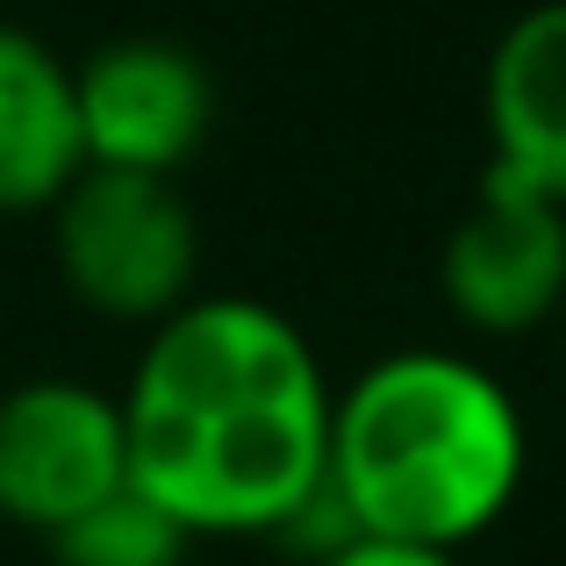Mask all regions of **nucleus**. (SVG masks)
<instances>
[{"label": "nucleus", "mask_w": 566, "mask_h": 566, "mask_svg": "<svg viewBox=\"0 0 566 566\" xmlns=\"http://www.w3.org/2000/svg\"><path fill=\"white\" fill-rule=\"evenodd\" d=\"M129 481L193 538H273L323 488L331 380L280 308L193 294L123 387Z\"/></svg>", "instance_id": "obj_1"}, {"label": "nucleus", "mask_w": 566, "mask_h": 566, "mask_svg": "<svg viewBox=\"0 0 566 566\" xmlns=\"http://www.w3.org/2000/svg\"><path fill=\"white\" fill-rule=\"evenodd\" d=\"M531 467L524 409L459 352H387L331 395L323 481L359 531L459 553L516 502Z\"/></svg>", "instance_id": "obj_2"}, {"label": "nucleus", "mask_w": 566, "mask_h": 566, "mask_svg": "<svg viewBox=\"0 0 566 566\" xmlns=\"http://www.w3.org/2000/svg\"><path fill=\"white\" fill-rule=\"evenodd\" d=\"M51 259L80 308L108 323H166L193 302L201 280V222L180 180L129 166H80L51 208Z\"/></svg>", "instance_id": "obj_3"}, {"label": "nucleus", "mask_w": 566, "mask_h": 566, "mask_svg": "<svg viewBox=\"0 0 566 566\" xmlns=\"http://www.w3.org/2000/svg\"><path fill=\"white\" fill-rule=\"evenodd\" d=\"M438 294L473 337H524L566 308V201L488 166L444 230Z\"/></svg>", "instance_id": "obj_4"}, {"label": "nucleus", "mask_w": 566, "mask_h": 566, "mask_svg": "<svg viewBox=\"0 0 566 566\" xmlns=\"http://www.w3.org/2000/svg\"><path fill=\"white\" fill-rule=\"evenodd\" d=\"M129 481L123 395L86 380H22L0 395V516L51 538Z\"/></svg>", "instance_id": "obj_5"}, {"label": "nucleus", "mask_w": 566, "mask_h": 566, "mask_svg": "<svg viewBox=\"0 0 566 566\" xmlns=\"http://www.w3.org/2000/svg\"><path fill=\"white\" fill-rule=\"evenodd\" d=\"M86 166L180 172L216 129V72L172 36H115L72 65Z\"/></svg>", "instance_id": "obj_6"}, {"label": "nucleus", "mask_w": 566, "mask_h": 566, "mask_svg": "<svg viewBox=\"0 0 566 566\" xmlns=\"http://www.w3.org/2000/svg\"><path fill=\"white\" fill-rule=\"evenodd\" d=\"M488 166L566 201V0H538L495 36L481 72Z\"/></svg>", "instance_id": "obj_7"}, {"label": "nucleus", "mask_w": 566, "mask_h": 566, "mask_svg": "<svg viewBox=\"0 0 566 566\" xmlns=\"http://www.w3.org/2000/svg\"><path fill=\"white\" fill-rule=\"evenodd\" d=\"M86 166L72 65L43 36L0 22V216H43Z\"/></svg>", "instance_id": "obj_8"}, {"label": "nucleus", "mask_w": 566, "mask_h": 566, "mask_svg": "<svg viewBox=\"0 0 566 566\" xmlns=\"http://www.w3.org/2000/svg\"><path fill=\"white\" fill-rule=\"evenodd\" d=\"M193 531L180 516H166L137 481H123L115 495H101L94 510H80L72 524L51 531L57 566H180Z\"/></svg>", "instance_id": "obj_9"}, {"label": "nucleus", "mask_w": 566, "mask_h": 566, "mask_svg": "<svg viewBox=\"0 0 566 566\" xmlns=\"http://www.w3.org/2000/svg\"><path fill=\"white\" fill-rule=\"evenodd\" d=\"M323 566H459L444 545H416V538H380V531H359L352 545H337Z\"/></svg>", "instance_id": "obj_10"}]
</instances>
